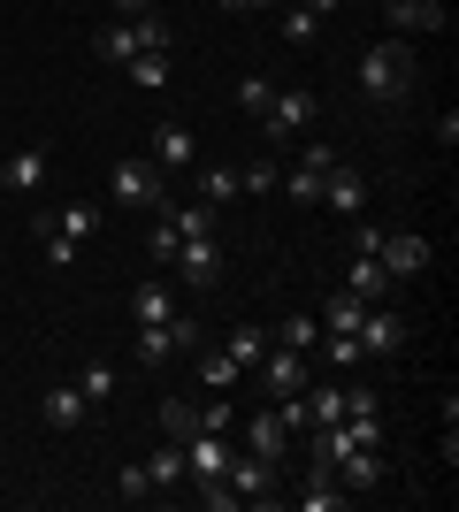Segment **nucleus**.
Segmentation results:
<instances>
[{"instance_id":"obj_14","label":"nucleus","mask_w":459,"mask_h":512,"mask_svg":"<svg viewBox=\"0 0 459 512\" xmlns=\"http://www.w3.org/2000/svg\"><path fill=\"white\" fill-rule=\"evenodd\" d=\"M46 169H54V153L46 146H16L8 161H0V192H16V199H31L46 184Z\"/></svg>"},{"instance_id":"obj_27","label":"nucleus","mask_w":459,"mask_h":512,"mask_svg":"<svg viewBox=\"0 0 459 512\" xmlns=\"http://www.w3.org/2000/svg\"><path fill=\"white\" fill-rule=\"evenodd\" d=\"M306 413H314V421H345V383H329V375H306Z\"/></svg>"},{"instance_id":"obj_1","label":"nucleus","mask_w":459,"mask_h":512,"mask_svg":"<svg viewBox=\"0 0 459 512\" xmlns=\"http://www.w3.org/2000/svg\"><path fill=\"white\" fill-rule=\"evenodd\" d=\"M414 77H421L414 39H375L368 54H360V69H352V85H360L368 107H406L414 100Z\"/></svg>"},{"instance_id":"obj_2","label":"nucleus","mask_w":459,"mask_h":512,"mask_svg":"<svg viewBox=\"0 0 459 512\" xmlns=\"http://www.w3.org/2000/svg\"><path fill=\"white\" fill-rule=\"evenodd\" d=\"M108 207H123V214H138V207L161 214V207H169V176L153 169L146 153H123V161L108 169Z\"/></svg>"},{"instance_id":"obj_10","label":"nucleus","mask_w":459,"mask_h":512,"mask_svg":"<svg viewBox=\"0 0 459 512\" xmlns=\"http://www.w3.org/2000/svg\"><path fill=\"white\" fill-rule=\"evenodd\" d=\"M230 451H238V436H215V428H192L184 436V482H222V467H230Z\"/></svg>"},{"instance_id":"obj_5","label":"nucleus","mask_w":459,"mask_h":512,"mask_svg":"<svg viewBox=\"0 0 459 512\" xmlns=\"http://www.w3.org/2000/svg\"><path fill=\"white\" fill-rule=\"evenodd\" d=\"M314 115H322V100H314L306 85H276V100H268V115H261V138L291 146V138H306V130H314Z\"/></svg>"},{"instance_id":"obj_7","label":"nucleus","mask_w":459,"mask_h":512,"mask_svg":"<svg viewBox=\"0 0 459 512\" xmlns=\"http://www.w3.org/2000/svg\"><path fill=\"white\" fill-rule=\"evenodd\" d=\"M146 161L161 176H184L199 161V138H192V123H184V115H161V123H153V146H146Z\"/></svg>"},{"instance_id":"obj_42","label":"nucleus","mask_w":459,"mask_h":512,"mask_svg":"<svg viewBox=\"0 0 459 512\" xmlns=\"http://www.w3.org/2000/svg\"><path fill=\"white\" fill-rule=\"evenodd\" d=\"M268 8H284V0H238V16H268Z\"/></svg>"},{"instance_id":"obj_20","label":"nucleus","mask_w":459,"mask_h":512,"mask_svg":"<svg viewBox=\"0 0 459 512\" xmlns=\"http://www.w3.org/2000/svg\"><path fill=\"white\" fill-rule=\"evenodd\" d=\"M322 337H352V329H360V321H368V299H360V291H337V299H322Z\"/></svg>"},{"instance_id":"obj_38","label":"nucleus","mask_w":459,"mask_h":512,"mask_svg":"<svg viewBox=\"0 0 459 512\" xmlns=\"http://www.w3.org/2000/svg\"><path fill=\"white\" fill-rule=\"evenodd\" d=\"M115 497H123V505H146V497H153V474H146V467L131 459V467L115 474Z\"/></svg>"},{"instance_id":"obj_16","label":"nucleus","mask_w":459,"mask_h":512,"mask_svg":"<svg viewBox=\"0 0 459 512\" xmlns=\"http://www.w3.org/2000/svg\"><path fill=\"white\" fill-rule=\"evenodd\" d=\"M46 222L69 237V245H85V237H100V222H108V207L100 199H62V207H46Z\"/></svg>"},{"instance_id":"obj_19","label":"nucleus","mask_w":459,"mask_h":512,"mask_svg":"<svg viewBox=\"0 0 459 512\" xmlns=\"http://www.w3.org/2000/svg\"><path fill=\"white\" fill-rule=\"evenodd\" d=\"M169 314H184V306H176V283L169 276H146L131 291V321H169Z\"/></svg>"},{"instance_id":"obj_21","label":"nucleus","mask_w":459,"mask_h":512,"mask_svg":"<svg viewBox=\"0 0 459 512\" xmlns=\"http://www.w3.org/2000/svg\"><path fill=\"white\" fill-rule=\"evenodd\" d=\"M345 291H360L368 306H383V299L398 291V283L383 276V260H375V253H352V276H345Z\"/></svg>"},{"instance_id":"obj_6","label":"nucleus","mask_w":459,"mask_h":512,"mask_svg":"<svg viewBox=\"0 0 459 512\" xmlns=\"http://www.w3.org/2000/svg\"><path fill=\"white\" fill-rule=\"evenodd\" d=\"M375 260H383V276H391V283H421V276H429V237H421V230H383V237H375Z\"/></svg>"},{"instance_id":"obj_29","label":"nucleus","mask_w":459,"mask_h":512,"mask_svg":"<svg viewBox=\"0 0 459 512\" xmlns=\"http://www.w3.org/2000/svg\"><path fill=\"white\" fill-rule=\"evenodd\" d=\"M268 337H276V344H291V352H306V360H314V344H322V321H314V314H291V321H276Z\"/></svg>"},{"instance_id":"obj_39","label":"nucleus","mask_w":459,"mask_h":512,"mask_svg":"<svg viewBox=\"0 0 459 512\" xmlns=\"http://www.w3.org/2000/svg\"><path fill=\"white\" fill-rule=\"evenodd\" d=\"M299 161H306V169H329V161H337V146H329V138H299Z\"/></svg>"},{"instance_id":"obj_37","label":"nucleus","mask_w":459,"mask_h":512,"mask_svg":"<svg viewBox=\"0 0 459 512\" xmlns=\"http://www.w3.org/2000/svg\"><path fill=\"white\" fill-rule=\"evenodd\" d=\"M360 367V360H368V352H360V337H322V344H314V367Z\"/></svg>"},{"instance_id":"obj_8","label":"nucleus","mask_w":459,"mask_h":512,"mask_svg":"<svg viewBox=\"0 0 459 512\" xmlns=\"http://www.w3.org/2000/svg\"><path fill=\"white\" fill-rule=\"evenodd\" d=\"M253 375H261V398H291V390H306L314 360H306V352H291V344H268L261 360H253Z\"/></svg>"},{"instance_id":"obj_17","label":"nucleus","mask_w":459,"mask_h":512,"mask_svg":"<svg viewBox=\"0 0 459 512\" xmlns=\"http://www.w3.org/2000/svg\"><path fill=\"white\" fill-rule=\"evenodd\" d=\"M39 421H46V428H85V421H92L85 390H77V383H54V390L39 398Z\"/></svg>"},{"instance_id":"obj_32","label":"nucleus","mask_w":459,"mask_h":512,"mask_svg":"<svg viewBox=\"0 0 459 512\" xmlns=\"http://www.w3.org/2000/svg\"><path fill=\"white\" fill-rule=\"evenodd\" d=\"M123 77H131L138 92H161V85H169V54H131V62H123Z\"/></svg>"},{"instance_id":"obj_12","label":"nucleus","mask_w":459,"mask_h":512,"mask_svg":"<svg viewBox=\"0 0 459 512\" xmlns=\"http://www.w3.org/2000/svg\"><path fill=\"white\" fill-rule=\"evenodd\" d=\"M375 8L391 23V39H421V31H444V23H452L444 0H375Z\"/></svg>"},{"instance_id":"obj_36","label":"nucleus","mask_w":459,"mask_h":512,"mask_svg":"<svg viewBox=\"0 0 459 512\" xmlns=\"http://www.w3.org/2000/svg\"><path fill=\"white\" fill-rule=\"evenodd\" d=\"M199 199H207V207H222V199H238V169H199Z\"/></svg>"},{"instance_id":"obj_30","label":"nucleus","mask_w":459,"mask_h":512,"mask_svg":"<svg viewBox=\"0 0 459 512\" xmlns=\"http://www.w3.org/2000/svg\"><path fill=\"white\" fill-rule=\"evenodd\" d=\"M276 192H284V199H299V207H322V169H306V161H291Z\"/></svg>"},{"instance_id":"obj_40","label":"nucleus","mask_w":459,"mask_h":512,"mask_svg":"<svg viewBox=\"0 0 459 512\" xmlns=\"http://www.w3.org/2000/svg\"><path fill=\"white\" fill-rule=\"evenodd\" d=\"M429 130H437V146H444V153L459 146V115H452V107H444V115H437V123H429Z\"/></svg>"},{"instance_id":"obj_41","label":"nucleus","mask_w":459,"mask_h":512,"mask_svg":"<svg viewBox=\"0 0 459 512\" xmlns=\"http://www.w3.org/2000/svg\"><path fill=\"white\" fill-rule=\"evenodd\" d=\"M108 8H115V16H146L153 0H108Z\"/></svg>"},{"instance_id":"obj_13","label":"nucleus","mask_w":459,"mask_h":512,"mask_svg":"<svg viewBox=\"0 0 459 512\" xmlns=\"http://www.w3.org/2000/svg\"><path fill=\"white\" fill-rule=\"evenodd\" d=\"M176 283H184V291H215L222 283V245L215 237H184V245H176Z\"/></svg>"},{"instance_id":"obj_35","label":"nucleus","mask_w":459,"mask_h":512,"mask_svg":"<svg viewBox=\"0 0 459 512\" xmlns=\"http://www.w3.org/2000/svg\"><path fill=\"white\" fill-rule=\"evenodd\" d=\"M192 421H199V428H215V436H230V428H238V406H230V390H215L207 406H192Z\"/></svg>"},{"instance_id":"obj_4","label":"nucleus","mask_w":459,"mask_h":512,"mask_svg":"<svg viewBox=\"0 0 459 512\" xmlns=\"http://www.w3.org/2000/svg\"><path fill=\"white\" fill-rule=\"evenodd\" d=\"M199 352V321L192 314H169V321H138V367H169Z\"/></svg>"},{"instance_id":"obj_33","label":"nucleus","mask_w":459,"mask_h":512,"mask_svg":"<svg viewBox=\"0 0 459 512\" xmlns=\"http://www.w3.org/2000/svg\"><path fill=\"white\" fill-rule=\"evenodd\" d=\"M176 245H184V237H176V222H169V214H153V237H146V260H153V268H176Z\"/></svg>"},{"instance_id":"obj_31","label":"nucleus","mask_w":459,"mask_h":512,"mask_svg":"<svg viewBox=\"0 0 459 512\" xmlns=\"http://www.w3.org/2000/svg\"><path fill=\"white\" fill-rule=\"evenodd\" d=\"M276 184H284V161H276V153H253L238 169V192H276Z\"/></svg>"},{"instance_id":"obj_25","label":"nucleus","mask_w":459,"mask_h":512,"mask_svg":"<svg viewBox=\"0 0 459 512\" xmlns=\"http://www.w3.org/2000/svg\"><path fill=\"white\" fill-rule=\"evenodd\" d=\"M268 344H276V337H268L261 321H238V329H230V337H222V352H230V360H238L245 375H253V360H261Z\"/></svg>"},{"instance_id":"obj_15","label":"nucleus","mask_w":459,"mask_h":512,"mask_svg":"<svg viewBox=\"0 0 459 512\" xmlns=\"http://www.w3.org/2000/svg\"><path fill=\"white\" fill-rule=\"evenodd\" d=\"M238 444H245V451H261V459H284V451H291V428H284V413H276V406L261 398V406L245 413V436H238Z\"/></svg>"},{"instance_id":"obj_18","label":"nucleus","mask_w":459,"mask_h":512,"mask_svg":"<svg viewBox=\"0 0 459 512\" xmlns=\"http://www.w3.org/2000/svg\"><path fill=\"white\" fill-rule=\"evenodd\" d=\"M291 505H299V512H345L352 497H345V482H337L329 467H306V490L291 497Z\"/></svg>"},{"instance_id":"obj_28","label":"nucleus","mask_w":459,"mask_h":512,"mask_svg":"<svg viewBox=\"0 0 459 512\" xmlns=\"http://www.w3.org/2000/svg\"><path fill=\"white\" fill-rule=\"evenodd\" d=\"M268 16H276V31H284V46H306V39H314V31H322V16H314V8H299V0H284V8H268Z\"/></svg>"},{"instance_id":"obj_22","label":"nucleus","mask_w":459,"mask_h":512,"mask_svg":"<svg viewBox=\"0 0 459 512\" xmlns=\"http://www.w3.org/2000/svg\"><path fill=\"white\" fill-rule=\"evenodd\" d=\"M92 54H100V62H131V54H138V23L131 16L100 23V31H92Z\"/></svg>"},{"instance_id":"obj_34","label":"nucleus","mask_w":459,"mask_h":512,"mask_svg":"<svg viewBox=\"0 0 459 512\" xmlns=\"http://www.w3.org/2000/svg\"><path fill=\"white\" fill-rule=\"evenodd\" d=\"M268 100H276V77H268V69L238 77V107H245V115H268Z\"/></svg>"},{"instance_id":"obj_11","label":"nucleus","mask_w":459,"mask_h":512,"mask_svg":"<svg viewBox=\"0 0 459 512\" xmlns=\"http://www.w3.org/2000/svg\"><path fill=\"white\" fill-rule=\"evenodd\" d=\"M322 207L345 214V222H360V214H368V176L352 169V161H329L322 169Z\"/></svg>"},{"instance_id":"obj_3","label":"nucleus","mask_w":459,"mask_h":512,"mask_svg":"<svg viewBox=\"0 0 459 512\" xmlns=\"http://www.w3.org/2000/svg\"><path fill=\"white\" fill-rule=\"evenodd\" d=\"M222 482H230V497H238V505H276V482H284V459H261V451H230V467H222Z\"/></svg>"},{"instance_id":"obj_43","label":"nucleus","mask_w":459,"mask_h":512,"mask_svg":"<svg viewBox=\"0 0 459 512\" xmlns=\"http://www.w3.org/2000/svg\"><path fill=\"white\" fill-rule=\"evenodd\" d=\"M299 8H314V16H337V8H345V0H299Z\"/></svg>"},{"instance_id":"obj_26","label":"nucleus","mask_w":459,"mask_h":512,"mask_svg":"<svg viewBox=\"0 0 459 512\" xmlns=\"http://www.w3.org/2000/svg\"><path fill=\"white\" fill-rule=\"evenodd\" d=\"M77 390H85L92 413H108V406H115V367H108V360H85V367H77Z\"/></svg>"},{"instance_id":"obj_23","label":"nucleus","mask_w":459,"mask_h":512,"mask_svg":"<svg viewBox=\"0 0 459 512\" xmlns=\"http://www.w3.org/2000/svg\"><path fill=\"white\" fill-rule=\"evenodd\" d=\"M146 474H153V497H169L176 482H184V444H176V436H161V444H153V459H146Z\"/></svg>"},{"instance_id":"obj_24","label":"nucleus","mask_w":459,"mask_h":512,"mask_svg":"<svg viewBox=\"0 0 459 512\" xmlns=\"http://www.w3.org/2000/svg\"><path fill=\"white\" fill-rule=\"evenodd\" d=\"M199 383H207V390H238V383H245V367L230 360L222 344H199Z\"/></svg>"},{"instance_id":"obj_9","label":"nucleus","mask_w":459,"mask_h":512,"mask_svg":"<svg viewBox=\"0 0 459 512\" xmlns=\"http://www.w3.org/2000/svg\"><path fill=\"white\" fill-rule=\"evenodd\" d=\"M352 337H360V352H368V360H391V352H406V337H414V321H406V314H398L391 299H383V306H368V321H360Z\"/></svg>"}]
</instances>
